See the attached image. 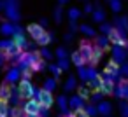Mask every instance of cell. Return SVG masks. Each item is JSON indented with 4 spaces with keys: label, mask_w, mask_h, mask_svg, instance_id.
Listing matches in <instances>:
<instances>
[{
    "label": "cell",
    "mask_w": 128,
    "mask_h": 117,
    "mask_svg": "<svg viewBox=\"0 0 128 117\" xmlns=\"http://www.w3.org/2000/svg\"><path fill=\"white\" fill-rule=\"evenodd\" d=\"M0 33H2L4 37H14L16 33H23V28L18 25V23H11V21H6L0 25Z\"/></svg>",
    "instance_id": "1"
},
{
    "label": "cell",
    "mask_w": 128,
    "mask_h": 117,
    "mask_svg": "<svg viewBox=\"0 0 128 117\" xmlns=\"http://www.w3.org/2000/svg\"><path fill=\"white\" fill-rule=\"evenodd\" d=\"M21 108L25 110V114H26V115H34V114H40L42 105H40L39 101H35L34 98H30V100H23Z\"/></svg>",
    "instance_id": "2"
},
{
    "label": "cell",
    "mask_w": 128,
    "mask_h": 117,
    "mask_svg": "<svg viewBox=\"0 0 128 117\" xmlns=\"http://www.w3.org/2000/svg\"><path fill=\"white\" fill-rule=\"evenodd\" d=\"M20 93H21V96H23V100H30V98H34V91H35V87H34V84H32V80H26V79H21V82H20Z\"/></svg>",
    "instance_id": "3"
},
{
    "label": "cell",
    "mask_w": 128,
    "mask_h": 117,
    "mask_svg": "<svg viewBox=\"0 0 128 117\" xmlns=\"http://www.w3.org/2000/svg\"><path fill=\"white\" fill-rule=\"evenodd\" d=\"M93 49H95V44H91L90 40H81V44H79V53H81V56L84 58V61L86 63H90V59H91V54H93Z\"/></svg>",
    "instance_id": "4"
},
{
    "label": "cell",
    "mask_w": 128,
    "mask_h": 117,
    "mask_svg": "<svg viewBox=\"0 0 128 117\" xmlns=\"http://www.w3.org/2000/svg\"><path fill=\"white\" fill-rule=\"evenodd\" d=\"M21 79H23V75H21V70H20L18 66H11V68L6 72V82L11 84V86H14L16 82L20 84Z\"/></svg>",
    "instance_id": "5"
},
{
    "label": "cell",
    "mask_w": 128,
    "mask_h": 117,
    "mask_svg": "<svg viewBox=\"0 0 128 117\" xmlns=\"http://www.w3.org/2000/svg\"><path fill=\"white\" fill-rule=\"evenodd\" d=\"M114 94L116 98H123V100H128V79L126 77H121L116 84V89H114Z\"/></svg>",
    "instance_id": "6"
},
{
    "label": "cell",
    "mask_w": 128,
    "mask_h": 117,
    "mask_svg": "<svg viewBox=\"0 0 128 117\" xmlns=\"http://www.w3.org/2000/svg\"><path fill=\"white\" fill-rule=\"evenodd\" d=\"M107 37H109L110 44H114V46H121V47H128V39H126V37H123V35L119 33V30H118V28H114Z\"/></svg>",
    "instance_id": "7"
},
{
    "label": "cell",
    "mask_w": 128,
    "mask_h": 117,
    "mask_svg": "<svg viewBox=\"0 0 128 117\" xmlns=\"http://www.w3.org/2000/svg\"><path fill=\"white\" fill-rule=\"evenodd\" d=\"M26 32H28V35H30L35 42L46 33V32H44V26H40L39 23H32V25H28V26H26Z\"/></svg>",
    "instance_id": "8"
},
{
    "label": "cell",
    "mask_w": 128,
    "mask_h": 117,
    "mask_svg": "<svg viewBox=\"0 0 128 117\" xmlns=\"http://www.w3.org/2000/svg\"><path fill=\"white\" fill-rule=\"evenodd\" d=\"M110 59L116 61L118 65H123L124 59H126V51H124V47H121V46H112V58H110Z\"/></svg>",
    "instance_id": "9"
},
{
    "label": "cell",
    "mask_w": 128,
    "mask_h": 117,
    "mask_svg": "<svg viewBox=\"0 0 128 117\" xmlns=\"http://www.w3.org/2000/svg\"><path fill=\"white\" fill-rule=\"evenodd\" d=\"M68 107H70V110H74V112H81V110H84L86 103H84V100H82L79 94H76V96H70V98H68Z\"/></svg>",
    "instance_id": "10"
},
{
    "label": "cell",
    "mask_w": 128,
    "mask_h": 117,
    "mask_svg": "<svg viewBox=\"0 0 128 117\" xmlns=\"http://www.w3.org/2000/svg\"><path fill=\"white\" fill-rule=\"evenodd\" d=\"M104 72H107V73H110L112 77H116V80L119 79V75H121V65H118L116 61H107V65H105V68H104Z\"/></svg>",
    "instance_id": "11"
},
{
    "label": "cell",
    "mask_w": 128,
    "mask_h": 117,
    "mask_svg": "<svg viewBox=\"0 0 128 117\" xmlns=\"http://www.w3.org/2000/svg\"><path fill=\"white\" fill-rule=\"evenodd\" d=\"M12 40H14V44H16V47L18 49H21V51H28V40H26V37H25V33H16L14 37H12Z\"/></svg>",
    "instance_id": "12"
},
{
    "label": "cell",
    "mask_w": 128,
    "mask_h": 117,
    "mask_svg": "<svg viewBox=\"0 0 128 117\" xmlns=\"http://www.w3.org/2000/svg\"><path fill=\"white\" fill-rule=\"evenodd\" d=\"M11 96H12V86L4 82L2 86H0V100L4 101H11Z\"/></svg>",
    "instance_id": "13"
},
{
    "label": "cell",
    "mask_w": 128,
    "mask_h": 117,
    "mask_svg": "<svg viewBox=\"0 0 128 117\" xmlns=\"http://www.w3.org/2000/svg\"><path fill=\"white\" fill-rule=\"evenodd\" d=\"M53 103H54V100H53V93L42 89V94H40V105L46 107V108H51Z\"/></svg>",
    "instance_id": "14"
},
{
    "label": "cell",
    "mask_w": 128,
    "mask_h": 117,
    "mask_svg": "<svg viewBox=\"0 0 128 117\" xmlns=\"http://www.w3.org/2000/svg\"><path fill=\"white\" fill-rule=\"evenodd\" d=\"M56 105H58V108H60V112H62L63 115L70 114V112H68V110H70V107H68V100H67V96H65V94L58 96V100H56Z\"/></svg>",
    "instance_id": "15"
},
{
    "label": "cell",
    "mask_w": 128,
    "mask_h": 117,
    "mask_svg": "<svg viewBox=\"0 0 128 117\" xmlns=\"http://www.w3.org/2000/svg\"><path fill=\"white\" fill-rule=\"evenodd\" d=\"M109 44H110V40H109L107 35H98V37L95 39V46L100 47L102 51H107V49H109Z\"/></svg>",
    "instance_id": "16"
},
{
    "label": "cell",
    "mask_w": 128,
    "mask_h": 117,
    "mask_svg": "<svg viewBox=\"0 0 128 117\" xmlns=\"http://www.w3.org/2000/svg\"><path fill=\"white\" fill-rule=\"evenodd\" d=\"M102 56H104V51H102L100 47H96V46H95V49H93V54H91V59H90V66H96V65L100 63Z\"/></svg>",
    "instance_id": "17"
},
{
    "label": "cell",
    "mask_w": 128,
    "mask_h": 117,
    "mask_svg": "<svg viewBox=\"0 0 128 117\" xmlns=\"http://www.w3.org/2000/svg\"><path fill=\"white\" fill-rule=\"evenodd\" d=\"M114 89H116V80H104L102 82V93L107 96V94H114Z\"/></svg>",
    "instance_id": "18"
},
{
    "label": "cell",
    "mask_w": 128,
    "mask_h": 117,
    "mask_svg": "<svg viewBox=\"0 0 128 117\" xmlns=\"http://www.w3.org/2000/svg\"><path fill=\"white\" fill-rule=\"evenodd\" d=\"M79 32L84 35V37H88V39H96V32H95V28L93 26H90V25H81L79 26Z\"/></svg>",
    "instance_id": "19"
},
{
    "label": "cell",
    "mask_w": 128,
    "mask_h": 117,
    "mask_svg": "<svg viewBox=\"0 0 128 117\" xmlns=\"http://www.w3.org/2000/svg\"><path fill=\"white\" fill-rule=\"evenodd\" d=\"M96 108H98V114H100V115H109V114L112 112V105H110L109 101H105V100L100 101V103L96 105Z\"/></svg>",
    "instance_id": "20"
},
{
    "label": "cell",
    "mask_w": 128,
    "mask_h": 117,
    "mask_svg": "<svg viewBox=\"0 0 128 117\" xmlns=\"http://www.w3.org/2000/svg\"><path fill=\"white\" fill-rule=\"evenodd\" d=\"M53 40H54V35H53V33H48V32H46V33H44V35H42V37H40V39L37 40V44H39V46H42V47H48V46H49V44H51Z\"/></svg>",
    "instance_id": "21"
},
{
    "label": "cell",
    "mask_w": 128,
    "mask_h": 117,
    "mask_svg": "<svg viewBox=\"0 0 128 117\" xmlns=\"http://www.w3.org/2000/svg\"><path fill=\"white\" fill-rule=\"evenodd\" d=\"M56 86H58V84H56V79H54V77H49V79H46V80H44V84H42V89H44V91H49V93H53V91L56 89Z\"/></svg>",
    "instance_id": "22"
},
{
    "label": "cell",
    "mask_w": 128,
    "mask_h": 117,
    "mask_svg": "<svg viewBox=\"0 0 128 117\" xmlns=\"http://www.w3.org/2000/svg\"><path fill=\"white\" fill-rule=\"evenodd\" d=\"M21 100H23V96H21V93H20V87H14V86H12V96H11V103H12L14 107H20Z\"/></svg>",
    "instance_id": "23"
},
{
    "label": "cell",
    "mask_w": 128,
    "mask_h": 117,
    "mask_svg": "<svg viewBox=\"0 0 128 117\" xmlns=\"http://www.w3.org/2000/svg\"><path fill=\"white\" fill-rule=\"evenodd\" d=\"M11 108L12 107H9V101L0 100V117H11Z\"/></svg>",
    "instance_id": "24"
},
{
    "label": "cell",
    "mask_w": 128,
    "mask_h": 117,
    "mask_svg": "<svg viewBox=\"0 0 128 117\" xmlns=\"http://www.w3.org/2000/svg\"><path fill=\"white\" fill-rule=\"evenodd\" d=\"M93 21H95V23H104V21H105V11L100 9V7H96V9L93 11Z\"/></svg>",
    "instance_id": "25"
},
{
    "label": "cell",
    "mask_w": 128,
    "mask_h": 117,
    "mask_svg": "<svg viewBox=\"0 0 128 117\" xmlns=\"http://www.w3.org/2000/svg\"><path fill=\"white\" fill-rule=\"evenodd\" d=\"M72 63H74L77 68H81V66H84V65H86V61H84V58L81 56V53H79V51L72 53Z\"/></svg>",
    "instance_id": "26"
},
{
    "label": "cell",
    "mask_w": 128,
    "mask_h": 117,
    "mask_svg": "<svg viewBox=\"0 0 128 117\" xmlns=\"http://www.w3.org/2000/svg\"><path fill=\"white\" fill-rule=\"evenodd\" d=\"M81 14H82V12H81V9H77V7H70V9L67 11V16H68L70 21H77Z\"/></svg>",
    "instance_id": "27"
},
{
    "label": "cell",
    "mask_w": 128,
    "mask_h": 117,
    "mask_svg": "<svg viewBox=\"0 0 128 117\" xmlns=\"http://www.w3.org/2000/svg\"><path fill=\"white\" fill-rule=\"evenodd\" d=\"M30 70H32L34 73H35V72H44V70H46V59L40 58L39 61H35V63L30 66Z\"/></svg>",
    "instance_id": "28"
},
{
    "label": "cell",
    "mask_w": 128,
    "mask_h": 117,
    "mask_svg": "<svg viewBox=\"0 0 128 117\" xmlns=\"http://www.w3.org/2000/svg\"><path fill=\"white\" fill-rule=\"evenodd\" d=\"M65 91H74L76 87H77V79L74 77V75H70L68 79H67V82H65Z\"/></svg>",
    "instance_id": "29"
},
{
    "label": "cell",
    "mask_w": 128,
    "mask_h": 117,
    "mask_svg": "<svg viewBox=\"0 0 128 117\" xmlns=\"http://www.w3.org/2000/svg\"><path fill=\"white\" fill-rule=\"evenodd\" d=\"M102 77H96V79H93V80H90L88 82V87L90 89H93V91H100L102 89Z\"/></svg>",
    "instance_id": "30"
},
{
    "label": "cell",
    "mask_w": 128,
    "mask_h": 117,
    "mask_svg": "<svg viewBox=\"0 0 128 117\" xmlns=\"http://www.w3.org/2000/svg\"><path fill=\"white\" fill-rule=\"evenodd\" d=\"M77 94H79V96H81V98H82V100L86 101V100H90V98H91V89H90L88 86H81V87H79V93H77Z\"/></svg>",
    "instance_id": "31"
},
{
    "label": "cell",
    "mask_w": 128,
    "mask_h": 117,
    "mask_svg": "<svg viewBox=\"0 0 128 117\" xmlns=\"http://www.w3.org/2000/svg\"><path fill=\"white\" fill-rule=\"evenodd\" d=\"M84 112H86V115H88V117H95V115L98 114V108H96V105L88 103V105L84 107Z\"/></svg>",
    "instance_id": "32"
},
{
    "label": "cell",
    "mask_w": 128,
    "mask_h": 117,
    "mask_svg": "<svg viewBox=\"0 0 128 117\" xmlns=\"http://www.w3.org/2000/svg\"><path fill=\"white\" fill-rule=\"evenodd\" d=\"M107 2H109V7H110V11H112V12H119V11H121V7H123L121 0H107Z\"/></svg>",
    "instance_id": "33"
},
{
    "label": "cell",
    "mask_w": 128,
    "mask_h": 117,
    "mask_svg": "<svg viewBox=\"0 0 128 117\" xmlns=\"http://www.w3.org/2000/svg\"><path fill=\"white\" fill-rule=\"evenodd\" d=\"M102 96H105V94H104L102 91H93V93H91V98H90V100H91V103H93V105H98L100 101H104V100H102Z\"/></svg>",
    "instance_id": "34"
},
{
    "label": "cell",
    "mask_w": 128,
    "mask_h": 117,
    "mask_svg": "<svg viewBox=\"0 0 128 117\" xmlns=\"http://www.w3.org/2000/svg\"><path fill=\"white\" fill-rule=\"evenodd\" d=\"M48 70L53 73V77H54V79H58V77H60V73H62V68L58 66V63H51V65L48 66Z\"/></svg>",
    "instance_id": "35"
},
{
    "label": "cell",
    "mask_w": 128,
    "mask_h": 117,
    "mask_svg": "<svg viewBox=\"0 0 128 117\" xmlns=\"http://www.w3.org/2000/svg\"><path fill=\"white\" fill-rule=\"evenodd\" d=\"M77 77L81 79V82H88V68L86 66L77 68Z\"/></svg>",
    "instance_id": "36"
},
{
    "label": "cell",
    "mask_w": 128,
    "mask_h": 117,
    "mask_svg": "<svg viewBox=\"0 0 128 117\" xmlns=\"http://www.w3.org/2000/svg\"><path fill=\"white\" fill-rule=\"evenodd\" d=\"M11 117H26V114L21 107H12L11 108Z\"/></svg>",
    "instance_id": "37"
},
{
    "label": "cell",
    "mask_w": 128,
    "mask_h": 117,
    "mask_svg": "<svg viewBox=\"0 0 128 117\" xmlns=\"http://www.w3.org/2000/svg\"><path fill=\"white\" fill-rule=\"evenodd\" d=\"M116 28H124V30H128V16L118 18V19H116Z\"/></svg>",
    "instance_id": "38"
},
{
    "label": "cell",
    "mask_w": 128,
    "mask_h": 117,
    "mask_svg": "<svg viewBox=\"0 0 128 117\" xmlns=\"http://www.w3.org/2000/svg\"><path fill=\"white\" fill-rule=\"evenodd\" d=\"M112 30H114V26H112L110 23H102V25H100V32H102V35H109Z\"/></svg>",
    "instance_id": "39"
},
{
    "label": "cell",
    "mask_w": 128,
    "mask_h": 117,
    "mask_svg": "<svg viewBox=\"0 0 128 117\" xmlns=\"http://www.w3.org/2000/svg\"><path fill=\"white\" fill-rule=\"evenodd\" d=\"M96 77H100L98 70H96L95 66H90V68H88V82H90V80H93V79H96Z\"/></svg>",
    "instance_id": "40"
},
{
    "label": "cell",
    "mask_w": 128,
    "mask_h": 117,
    "mask_svg": "<svg viewBox=\"0 0 128 117\" xmlns=\"http://www.w3.org/2000/svg\"><path fill=\"white\" fill-rule=\"evenodd\" d=\"M62 19H63V9H62V5H58L54 9V21L56 23H62Z\"/></svg>",
    "instance_id": "41"
},
{
    "label": "cell",
    "mask_w": 128,
    "mask_h": 117,
    "mask_svg": "<svg viewBox=\"0 0 128 117\" xmlns=\"http://www.w3.org/2000/svg\"><path fill=\"white\" fill-rule=\"evenodd\" d=\"M40 58H42V59H51V58H53V53H51L48 47H42V49H40Z\"/></svg>",
    "instance_id": "42"
},
{
    "label": "cell",
    "mask_w": 128,
    "mask_h": 117,
    "mask_svg": "<svg viewBox=\"0 0 128 117\" xmlns=\"http://www.w3.org/2000/svg\"><path fill=\"white\" fill-rule=\"evenodd\" d=\"M58 66L62 68V72H67L68 70V66H70V61L65 58V59H58Z\"/></svg>",
    "instance_id": "43"
},
{
    "label": "cell",
    "mask_w": 128,
    "mask_h": 117,
    "mask_svg": "<svg viewBox=\"0 0 128 117\" xmlns=\"http://www.w3.org/2000/svg\"><path fill=\"white\" fill-rule=\"evenodd\" d=\"M54 54H56L58 59H65V58H67V49H65V47H58Z\"/></svg>",
    "instance_id": "44"
},
{
    "label": "cell",
    "mask_w": 128,
    "mask_h": 117,
    "mask_svg": "<svg viewBox=\"0 0 128 117\" xmlns=\"http://www.w3.org/2000/svg\"><path fill=\"white\" fill-rule=\"evenodd\" d=\"M121 117H128V103H121Z\"/></svg>",
    "instance_id": "45"
},
{
    "label": "cell",
    "mask_w": 128,
    "mask_h": 117,
    "mask_svg": "<svg viewBox=\"0 0 128 117\" xmlns=\"http://www.w3.org/2000/svg\"><path fill=\"white\" fill-rule=\"evenodd\" d=\"M21 75H23V79L30 80V79H32V75H34V72H32V70H25V72H21Z\"/></svg>",
    "instance_id": "46"
},
{
    "label": "cell",
    "mask_w": 128,
    "mask_h": 117,
    "mask_svg": "<svg viewBox=\"0 0 128 117\" xmlns=\"http://www.w3.org/2000/svg\"><path fill=\"white\" fill-rule=\"evenodd\" d=\"M121 75L123 77H128V63H123L121 65Z\"/></svg>",
    "instance_id": "47"
},
{
    "label": "cell",
    "mask_w": 128,
    "mask_h": 117,
    "mask_svg": "<svg viewBox=\"0 0 128 117\" xmlns=\"http://www.w3.org/2000/svg\"><path fill=\"white\" fill-rule=\"evenodd\" d=\"M40 117H49V108L42 107V108H40Z\"/></svg>",
    "instance_id": "48"
},
{
    "label": "cell",
    "mask_w": 128,
    "mask_h": 117,
    "mask_svg": "<svg viewBox=\"0 0 128 117\" xmlns=\"http://www.w3.org/2000/svg\"><path fill=\"white\" fill-rule=\"evenodd\" d=\"M7 61V56L2 53V51H0V66H4V63Z\"/></svg>",
    "instance_id": "49"
},
{
    "label": "cell",
    "mask_w": 128,
    "mask_h": 117,
    "mask_svg": "<svg viewBox=\"0 0 128 117\" xmlns=\"http://www.w3.org/2000/svg\"><path fill=\"white\" fill-rule=\"evenodd\" d=\"M93 11H95V7H93L91 4H86V5H84V11H82V12H93Z\"/></svg>",
    "instance_id": "50"
},
{
    "label": "cell",
    "mask_w": 128,
    "mask_h": 117,
    "mask_svg": "<svg viewBox=\"0 0 128 117\" xmlns=\"http://www.w3.org/2000/svg\"><path fill=\"white\" fill-rule=\"evenodd\" d=\"M76 30H79V25H77L76 21H70V33L76 32Z\"/></svg>",
    "instance_id": "51"
},
{
    "label": "cell",
    "mask_w": 128,
    "mask_h": 117,
    "mask_svg": "<svg viewBox=\"0 0 128 117\" xmlns=\"http://www.w3.org/2000/svg\"><path fill=\"white\" fill-rule=\"evenodd\" d=\"M74 114H76V117H88L84 110H81V112H74Z\"/></svg>",
    "instance_id": "52"
},
{
    "label": "cell",
    "mask_w": 128,
    "mask_h": 117,
    "mask_svg": "<svg viewBox=\"0 0 128 117\" xmlns=\"http://www.w3.org/2000/svg\"><path fill=\"white\" fill-rule=\"evenodd\" d=\"M63 40L70 42V40H72V33H65V35H63Z\"/></svg>",
    "instance_id": "53"
},
{
    "label": "cell",
    "mask_w": 128,
    "mask_h": 117,
    "mask_svg": "<svg viewBox=\"0 0 128 117\" xmlns=\"http://www.w3.org/2000/svg\"><path fill=\"white\" fill-rule=\"evenodd\" d=\"M39 25H40V26H48V19H44V18H42V19H40V23H39Z\"/></svg>",
    "instance_id": "54"
},
{
    "label": "cell",
    "mask_w": 128,
    "mask_h": 117,
    "mask_svg": "<svg viewBox=\"0 0 128 117\" xmlns=\"http://www.w3.org/2000/svg\"><path fill=\"white\" fill-rule=\"evenodd\" d=\"M67 2H68V0H58V4H60V5H65Z\"/></svg>",
    "instance_id": "55"
},
{
    "label": "cell",
    "mask_w": 128,
    "mask_h": 117,
    "mask_svg": "<svg viewBox=\"0 0 128 117\" xmlns=\"http://www.w3.org/2000/svg\"><path fill=\"white\" fill-rule=\"evenodd\" d=\"M63 117H76V114H72V112H70V114H67V115H63Z\"/></svg>",
    "instance_id": "56"
},
{
    "label": "cell",
    "mask_w": 128,
    "mask_h": 117,
    "mask_svg": "<svg viewBox=\"0 0 128 117\" xmlns=\"http://www.w3.org/2000/svg\"><path fill=\"white\" fill-rule=\"evenodd\" d=\"M26 117H40V114H34V115H26Z\"/></svg>",
    "instance_id": "57"
},
{
    "label": "cell",
    "mask_w": 128,
    "mask_h": 117,
    "mask_svg": "<svg viewBox=\"0 0 128 117\" xmlns=\"http://www.w3.org/2000/svg\"><path fill=\"white\" fill-rule=\"evenodd\" d=\"M4 9V2H0V11H2Z\"/></svg>",
    "instance_id": "58"
}]
</instances>
